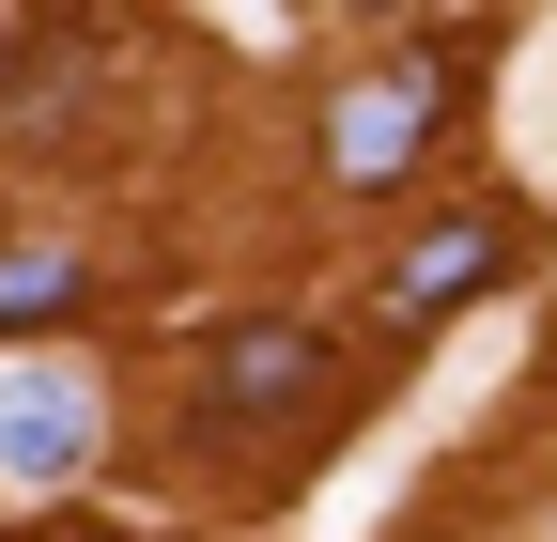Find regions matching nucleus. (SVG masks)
Listing matches in <instances>:
<instances>
[{"mask_svg": "<svg viewBox=\"0 0 557 542\" xmlns=\"http://www.w3.org/2000/svg\"><path fill=\"white\" fill-rule=\"evenodd\" d=\"M94 372L78 357H32V372H0V481H78L94 465Z\"/></svg>", "mask_w": 557, "mask_h": 542, "instance_id": "obj_3", "label": "nucleus"}, {"mask_svg": "<svg viewBox=\"0 0 557 542\" xmlns=\"http://www.w3.org/2000/svg\"><path fill=\"white\" fill-rule=\"evenodd\" d=\"M78 94H94V62H78V47H16V78H0V109H16V124H62Z\"/></svg>", "mask_w": 557, "mask_h": 542, "instance_id": "obj_6", "label": "nucleus"}, {"mask_svg": "<svg viewBox=\"0 0 557 542\" xmlns=\"http://www.w3.org/2000/svg\"><path fill=\"white\" fill-rule=\"evenodd\" d=\"M78 295H94L78 248H0V325H47V310H78Z\"/></svg>", "mask_w": 557, "mask_h": 542, "instance_id": "obj_5", "label": "nucleus"}, {"mask_svg": "<svg viewBox=\"0 0 557 542\" xmlns=\"http://www.w3.org/2000/svg\"><path fill=\"white\" fill-rule=\"evenodd\" d=\"M496 263H511V218H434V233L387 263V310H403V325H434L449 295H480V280H496Z\"/></svg>", "mask_w": 557, "mask_h": 542, "instance_id": "obj_4", "label": "nucleus"}, {"mask_svg": "<svg viewBox=\"0 0 557 542\" xmlns=\"http://www.w3.org/2000/svg\"><path fill=\"white\" fill-rule=\"evenodd\" d=\"M295 403H325V342L295 310L278 325H233L218 357H201V434H248V419H295Z\"/></svg>", "mask_w": 557, "mask_h": 542, "instance_id": "obj_2", "label": "nucleus"}, {"mask_svg": "<svg viewBox=\"0 0 557 542\" xmlns=\"http://www.w3.org/2000/svg\"><path fill=\"white\" fill-rule=\"evenodd\" d=\"M434 124H449V62H387V78H357L325 109V171L341 186H403L434 156Z\"/></svg>", "mask_w": 557, "mask_h": 542, "instance_id": "obj_1", "label": "nucleus"}]
</instances>
